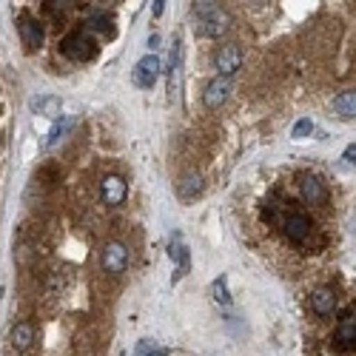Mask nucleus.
<instances>
[{
    "label": "nucleus",
    "instance_id": "2",
    "mask_svg": "<svg viewBox=\"0 0 356 356\" xmlns=\"http://www.w3.org/2000/svg\"><path fill=\"white\" fill-rule=\"evenodd\" d=\"M231 29V15L220 6H214L211 12H205V15H197V23H194V32L200 38H222L225 32Z\"/></svg>",
    "mask_w": 356,
    "mask_h": 356
},
{
    "label": "nucleus",
    "instance_id": "21",
    "mask_svg": "<svg viewBox=\"0 0 356 356\" xmlns=\"http://www.w3.org/2000/svg\"><path fill=\"white\" fill-rule=\"evenodd\" d=\"M311 131H314V120H311V117H302V120H296L291 137H293V140H305Z\"/></svg>",
    "mask_w": 356,
    "mask_h": 356
},
{
    "label": "nucleus",
    "instance_id": "9",
    "mask_svg": "<svg viewBox=\"0 0 356 356\" xmlns=\"http://www.w3.org/2000/svg\"><path fill=\"white\" fill-rule=\"evenodd\" d=\"M228 92H231L228 77H220V74H217L209 86H205V92H202V103H205V108H209V111L222 108L225 100H228Z\"/></svg>",
    "mask_w": 356,
    "mask_h": 356
},
{
    "label": "nucleus",
    "instance_id": "16",
    "mask_svg": "<svg viewBox=\"0 0 356 356\" xmlns=\"http://www.w3.org/2000/svg\"><path fill=\"white\" fill-rule=\"evenodd\" d=\"M202 191V177L200 174H186L180 183H177V194L183 200H194L197 194Z\"/></svg>",
    "mask_w": 356,
    "mask_h": 356
},
{
    "label": "nucleus",
    "instance_id": "11",
    "mask_svg": "<svg viewBox=\"0 0 356 356\" xmlns=\"http://www.w3.org/2000/svg\"><path fill=\"white\" fill-rule=\"evenodd\" d=\"M168 257L177 262V274L171 277V282H180L188 271V248L183 243V234H174L171 236V245H168Z\"/></svg>",
    "mask_w": 356,
    "mask_h": 356
},
{
    "label": "nucleus",
    "instance_id": "15",
    "mask_svg": "<svg viewBox=\"0 0 356 356\" xmlns=\"http://www.w3.org/2000/svg\"><path fill=\"white\" fill-rule=\"evenodd\" d=\"M180 66H183V43L174 40V51H171V80H168L171 97L177 95V88H180Z\"/></svg>",
    "mask_w": 356,
    "mask_h": 356
},
{
    "label": "nucleus",
    "instance_id": "17",
    "mask_svg": "<svg viewBox=\"0 0 356 356\" xmlns=\"http://www.w3.org/2000/svg\"><path fill=\"white\" fill-rule=\"evenodd\" d=\"M337 339H339L342 345H356V314H348V316L339 322Z\"/></svg>",
    "mask_w": 356,
    "mask_h": 356
},
{
    "label": "nucleus",
    "instance_id": "26",
    "mask_svg": "<svg viewBox=\"0 0 356 356\" xmlns=\"http://www.w3.org/2000/svg\"><path fill=\"white\" fill-rule=\"evenodd\" d=\"M157 43H160V35H152V38H148V46H152V49H157Z\"/></svg>",
    "mask_w": 356,
    "mask_h": 356
},
{
    "label": "nucleus",
    "instance_id": "18",
    "mask_svg": "<svg viewBox=\"0 0 356 356\" xmlns=\"http://www.w3.org/2000/svg\"><path fill=\"white\" fill-rule=\"evenodd\" d=\"M32 108H38L40 114L51 117V120L60 117V100H57V97H38V100H32Z\"/></svg>",
    "mask_w": 356,
    "mask_h": 356
},
{
    "label": "nucleus",
    "instance_id": "13",
    "mask_svg": "<svg viewBox=\"0 0 356 356\" xmlns=\"http://www.w3.org/2000/svg\"><path fill=\"white\" fill-rule=\"evenodd\" d=\"M334 114L339 120H356V88H345L334 97Z\"/></svg>",
    "mask_w": 356,
    "mask_h": 356
},
{
    "label": "nucleus",
    "instance_id": "10",
    "mask_svg": "<svg viewBox=\"0 0 356 356\" xmlns=\"http://www.w3.org/2000/svg\"><path fill=\"white\" fill-rule=\"evenodd\" d=\"M300 194L308 205H322L328 200V188L316 174H300Z\"/></svg>",
    "mask_w": 356,
    "mask_h": 356
},
{
    "label": "nucleus",
    "instance_id": "20",
    "mask_svg": "<svg viewBox=\"0 0 356 356\" xmlns=\"http://www.w3.org/2000/svg\"><path fill=\"white\" fill-rule=\"evenodd\" d=\"M134 356H168V348H157L154 342L140 339V342H137V350H134Z\"/></svg>",
    "mask_w": 356,
    "mask_h": 356
},
{
    "label": "nucleus",
    "instance_id": "8",
    "mask_svg": "<svg viewBox=\"0 0 356 356\" xmlns=\"http://www.w3.org/2000/svg\"><path fill=\"white\" fill-rule=\"evenodd\" d=\"M126 197H129V183L117 174H106L103 183H100V200L106 205H123Z\"/></svg>",
    "mask_w": 356,
    "mask_h": 356
},
{
    "label": "nucleus",
    "instance_id": "5",
    "mask_svg": "<svg viewBox=\"0 0 356 356\" xmlns=\"http://www.w3.org/2000/svg\"><path fill=\"white\" fill-rule=\"evenodd\" d=\"M214 66H217L220 77H234L236 72H240V66H243V49L234 46V43L220 46L214 51Z\"/></svg>",
    "mask_w": 356,
    "mask_h": 356
},
{
    "label": "nucleus",
    "instance_id": "12",
    "mask_svg": "<svg viewBox=\"0 0 356 356\" xmlns=\"http://www.w3.org/2000/svg\"><path fill=\"white\" fill-rule=\"evenodd\" d=\"M311 311L316 316H331L337 311V293H334V288H325V285L316 288L311 293Z\"/></svg>",
    "mask_w": 356,
    "mask_h": 356
},
{
    "label": "nucleus",
    "instance_id": "1",
    "mask_svg": "<svg viewBox=\"0 0 356 356\" xmlns=\"http://www.w3.org/2000/svg\"><path fill=\"white\" fill-rule=\"evenodd\" d=\"M60 54L72 63H88L97 54V40L88 32H72L60 40Z\"/></svg>",
    "mask_w": 356,
    "mask_h": 356
},
{
    "label": "nucleus",
    "instance_id": "3",
    "mask_svg": "<svg viewBox=\"0 0 356 356\" xmlns=\"http://www.w3.org/2000/svg\"><path fill=\"white\" fill-rule=\"evenodd\" d=\"M129 262H131V251L123 245V243H106L100 248V265H103V271L106 274H123L129 268Z\"/></svg>",
    "mask_w": 356,
    "mask_h": 356
},
{
    "label": "nucleus",
    "instance_id": "23",
    "mask_svg": "<svg viewBox=\"0 0 356 356\" xmlns=\"http://www.w3.org/2000/svg\"><path fill=\"white\" fill-rule=\"evenodd\" d=\"M69 129H72V123H69V120H66V123H60V126H54V129H51V134H49V140H46V145H54V143L60 140Z\"/></svg>",
    "mask_w": 356,
    "mask_h": 356
},
{
    "label": "nucleus",
    "instance_id": "7",
    "mask_svg": "<svg viewBox=\"0 0 356 356\" xmlns=\"http://www.w3.org/2000/svg\"><path fill=\"white\" fill-rule=\"evenodd\" d=\"M311 220L302 214V211H288L285 214V220H282V231H285V236L293 243V245H302L308 236H311Z\"/></svg>",
    "mask_w": 356,
    "mask_h": 356
},
{
    "label": "nucleus",
    "instance_id": "22",
    "mask_svg": "<svg viewBox=\"0 0 356 356\" xmlns=\"http://www.w3.org/2000/svg\"><path fill=\"white\" fill-rule=\"evenodd\" d=\"M214 6H220V0H191L194 17H197V15H205V12H211Z\"/></svg>",
    "mask_w": 356,
    "mask_h": 356
},
{
    "label": "nucleus",
    "instance_id": "25",
    "mask_svg": "<svg viewBox=\"0 0 356 356\" xmlns=\"http://www.w3.org/2000/svg\"><path fill=\"white\" fill-rule=\"evenodd\" d=\"M163 9H165V0H154V17H160Z\"/></svg>",
    "mask_w": 356,
    "mask_h": 356
},
{
    "label": "nucleus",
    "instance_id": "6",
    "mask_svg": "<svg viewBox=\"0 0 356 356\" xmlns=\"http://www.w3.org/2000/svg\"><path fill=\"white\" fill-rule=\"evenodd\" d=\"M160 57L157 54H145V57H140L137 60V66H134V72H131V83L137 86V88H152L154 83H157V77H160Z\"/></svg>",
    "mask_w": 356,
    "mask_h": 356
},
{
    "label": "nucleus",
    "instance_id": "4",
    "mask_svg": "<svg viewBox=\"0 0 356 356\" xmlns=\"http://www.w3.org/2000/svg\"><path fill=\"white\" fill-rule=\"evenodd\" d=\"M17 35H20V43H23L26 51H40V46H43V29H40V23L29 12L17 15Z\"/></svg>",
    "mask_w": 356,
    "mask_h": 356
},
{
    "label": "nucleus",
    "instance_id": "14",
    "mask_svg": "<svg viewBox=\"0 0 356 356\" xmlns=\"http://www.w3.org/2000/svg\"><path fill=\"white\" fill-rule=\"evenodd\" d=\"M32 342H35V328H32V325H29V322L15 325V328H12V348L17 353H26L29 348H32Z\"/></svg>",
    "mask_w": 356,
    "mask_h": 356
},
{
    "label": "nucleus",
    "instance_id": "24",
    "mask_svg": "<svg viewBox=\"0 0 356 356\" xmlns=\"http://www.w3.org/2000/svg\"><path fill=\"white\" fill-rule=\"evenodd\" d=\"M342 160H345L348 165H356V143H350V145L345 148V154H342Z\"/></svg>",
    "mask_w": 356,
    "mask_h": 356
},
{
    "label": "nucleus",
    "instance_id": "19",
    "mask_svg": "<svg viewBox=\"0 0 356 356\" xmlns=\"http://www.w3.org/2000/svg\"><path fill=\"white\" fill-rule=\"evenodd\" d=\"M211 300L217 302V305H231V293H228V280L225 277H220V280H214L211 282Z\"/></svg>",
    "mask_w": 356,
    "mask_h": 356
}]
</instances>
